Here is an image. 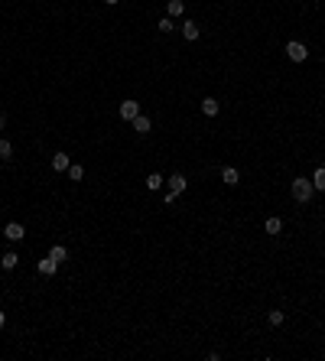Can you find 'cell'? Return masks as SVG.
Returning <instances> with one entry per match:
<instances>
[{"instance_id": "20", "label": "cell", "mask_w": 325, "mask_h": 361, "mask_svg": "<svg viewBox=\"0 0 325 361\" xmlns=\"http://www.w3.org/2000/svg\"><path fill=\"white\" fill-rule=\"evenodd\" d=\"M160 30H162V33H173V30H176V23L169 20V16H162V20H160Z\"/></svg>"}, {"instance_id": "22", "label": "cell", "mask_w": 325, "mask_h": 361, "mask_svg": "<svg viewBox=\"0 0 325 361\" xmlns=\"http://www.w3.org/2000/svg\"><path fill=\"white\" fill-rule=\"evenodd\" d=\"M3 127H7V117H3V114H0V131H3Z\"/></svg>"}, {"instance_id": "7", "label": "cell", "mask_w": 325, "mask_h": 361, "mask_svg": "<svg viewBox=\"0 0 325 361\" xmlns=\"http://www.w3.org/2000/svg\"><path fill=\"white\" fill-rule=\"evenodd\" d=\"M3 234H7V241H23V225H16V221H10V225L3 228Z\"/></svg>"}, {"instance_id": "4", "label": "cell", "mask_w": 325, "mask_h": 361, "mask_svg": "<svg viewBox=\"0 0 325 361\" xmlns=\"http://www.w3.org/2000/svg\"><path fill=\"white\" fill-rule=\"evenodd\" d=\"M130 124H133V131H137V133H150V131H153V120L146 117V114H137Z\"/></svg>"}, {"instance_id": "14", "label": "cell", "mask_w": 325, "mask_h": 361, "mask_svg": "<svg viewBox=\"0 0 325 361\" xmlns=\"http://www.w3.org/2000/svg\"><path fill=\"white\" fill-rule=\"evenodd\" d=\"M16 263H20V257H16V254H3V257H0V267H3V270H13Z\"/></svg>"}, {"instance_id": "17", "label": "cell", "mask_w": 325, "mask_h": 361, "mask_svg": "<svg viewBox=\"0 0 325 361\" xmlns=\"http://www.w3.org/2000/svg\"><path fill=\"white\" fill-rule=\"evenodd\" d=\"M13 156V147H10V140H0V160H10Z\"/></svg>"}, {"instance_id": "1", "label": "cell", "mask_w": 325, "mask_h": 361, "mask_svg": "<svg viewBox=\"0 0 325 361\" xmlns=\"http://www.w3.org/2000/svg\"><path fill=\"white\" fill-rule=\"evenodd\" d=\"M312 192H315L312 179H303V176H296V179H292V198H296V202H309Z\"/></svg>"}, {"instance_id": "12", "label": "cell", "mask_w": 325, "mask_h": 361, "mask_svg": "<svg viewBox=\"0 0 325 361\" xmlns=\"http://www.w3.org/2000/svg\"><path fill=\"white\" fill-rule=\"evenodd\" d=\"M146 189H150V192H160V189H162V176L150 173V176H146Z\"/></svg>"}, {"instance_id": "9", "label": "cell", "mask_w": 325, "mask_h": 361, "mask_svg": "<svg viewBox=\"0 0 325 361\" xmlns=\"http://www.w3.org/2000/svg\"><path fill=\"white\" fill-rule=\"evenodd\" d=\"M55 270H59V261H52V257H46V261H39V274H43V277H52Z\"/></svg>"}, {"instance_id": "6", "label": "cell", "mask_w": 325, "mask_h": 361, "mask_svg": "<svg viewBox=\"0 0 325 361\" xmlns=\"http://www.w3.org/2000/svg\"><path fill=\"white\" fill-rule=\"evenodd\" d=\"M221 179H225V186H238L241 173L234 169V166H225V169H221Z\"/></svg>"}, {"instance_id": "18", "label": "cell", "mask_w": 325, "mask_h": 361, "mask_svg": "<svg viewBox=\"0 0 325 361\" xmlns=\"http://www.w3.org/2000/svg\"><path fill=\"white\" fill-rule=\"evenodd\" d=\"M65 173H68V179H81V176H85V169H81V166H68V169H65Z\"/></svg>"}, {"instance_id": "23", "label": "cell", "mask_w": 325, "mask_h": 361, "mask_svg": "<svg viewBox=\"0 0 325 361\" xmlns=\"http://www.w3.org/2000/svg\"><path fill=\"white\" fill-rule=\"evenodd\" d=\"M3 322H7V316H3V312H0V328H3Z\"/></svg>"}, {"instance_id": "5", "label": "cell", "mask_w": 325, "mask_h": 361, "mask_svg": "<svg viewBox=\"0 0 325 361\" xmlns=\"http://www.w3.org/2000/svg\"><path fill=\"white\" fill-rule=\"evenodd\" d=\"M185 186H189V182H185L182 173H173V176H169V192H176V196H179V192H185Z\"/></svg>"}, {"instance_id": "8", "label": "cell", "mask_w": 325, "mask_h": 361, "mask_svg": "<svg viewBox=\"0 0 325 361\" xmlns=\"http://www.w3.org/2000/svg\"><path fill=\"white\" fill-rule=\"evenodd\" d=\"M198 33H202V30H198V23H192V20L182 23V36L189 39V43H192V39H198Z\"/></svg>"}, {"instance_id": "16", "label": "cell", "mask_w": 325, "mask_h": 361, "mask_svg": "<svg viewBox=\"0 0 325 361\" xmlns=\"http://www.w3.org/2000/svg\"><path fill=\"white\" fill-rule=\"evenodd\" d=\"M283 231V221L280 218H267V234H280Z\"/></svg>"}, {"instance_id": "24", "label": "cell", "mask_w": 325, "mask_h": 361, "mask_svg": "<svg viewBox=\"0 0 325 361\" xmlns=\"http://www.w3.org/2000/svg\"><path fill=\"white\" fill-rule=\"evenodd\" d=\"M104 3H111V7H114V3H120V0H104Z\"/></svg>"}, {"instance_id": "19", "label": "cell", "mask_w": 325, "mask_h": 361, "mask_svg": "<svg viewBox=\"0 0 325 361\" xmlns=\"http://www.w3.org/2000/svg\"><path fill=\"white\" fill-rule=\"evenodd\" d=\"M182 13V0H169V16H179Z\"/></svg>"}, {"instance_id": "3", "label": "cell", "mask_w": 325, "mask_h": 361, "mask_svg": "<svg viewBox=\"0 0 325 361\" xmlns=\"http://www.w3.org/2000/svg\"><path fill=\"white\" fill-rule=\"evenodd\" d=\"M137 114H140V104H137V101H133V98L120 101V117H124V120H133V117H137Z\"/></svg>"}, {"instance_id": "11", "label": "cell", "mask_w": 325, "mask_h": 361, "mask_svg": "<svg viewBox=\"0 0 325 361\" xmlns=\"http://www.w3.org/2000/svg\"><path fill=\"white\" fill-rule=\"evenodd\" d=\"M218 111H221V104H218L215 98H205V101H202V114H208V117H215Z\"/></svg>"}, {"instance_id": "21", "label": "cell", "mask_w": 325, "mask_h": 361, "mask_svg": "<svg viewBox=\"0 0 325 361\" xmlns=\"http://www.w3.org/2000/svg\"><path fill=\"white\" fill-rule=\"evenodd\" d=\"M267 319H270V326H280V322H283V312H280V309H273Z\"/></svg>"}, {"instance_id": "10", "label": "cell", "mask_w": 325, "mask_h": 361, "mask_svg": "<svg viewBox=\"0 0 325 361\" xmlns=\"http://www.w3.org/2000/svg\"><path fill=\"white\" fill-rule=\"evenodd\" d=\"M68 166H72V163H68V153H55L52 156V169H55V173H65Z\"/></svg>"}, {"instance_id": "13", "label": "cell", "mask_w": 325, "mask_h": 361, "mask_svg": "<svg viewBox=\"0 0 325 361\" xmlns=\"http://www.w3.org/2000/svg\"><path fill=\"white\" fill-rule=\"evenodd\" d=\"M312 186L319 189V192H325V166H319V169H315V176H312Z\"/></svg>"}, {"instance_id": "15", "label": "cell", "mask_w": 325, "mask_h": 361, "mask_svg": "<svg viewBox=\"0 0 325 361\" xmlns=\"http://www.w3.org/2000/svg\"><path fill=\"white\" fill-rule=\"evenodd\" d=\"M49 257H52V261H59V263H62V261H65V257H68V251H65L62 244H55L52 251H49Z\"/></svg>"}, {"instance_id": "2", "label": "cell", "mask_w": 325, "mask_h": 361, "mask_svg": "<svg viewBox=\"0 0 325 361\" xmlns=\"http://www.w3.org/2000/svg\"><path fill=\"white\" fill-rule=\"evenodd\" d=\"M286 55H290L292 62H306L309 59V49L303 43H286Z\"/></svg>"}]
</instances>
